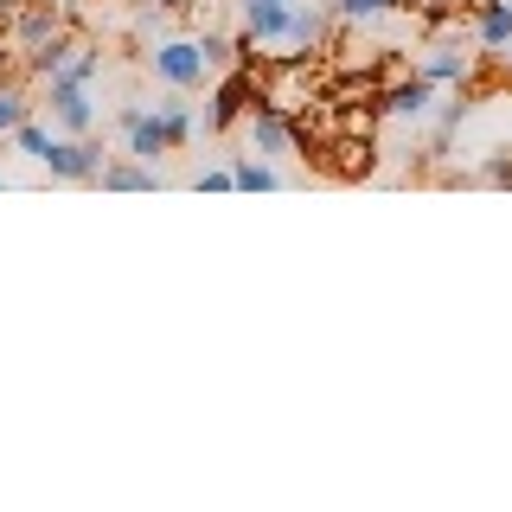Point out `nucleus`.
Segmentation results:
<instances>
[{"label":"nucleus","instance_id":"obj_3","mask_svg":"<svg viewBox=\"0 0 512 512\" xmlns=\"http://www.w3.org/2000/svg\"><path fill=\"white\" fill-rule=\"evenodd\" d=\"M52 180H103V167H109V154H103V141L96 135H52V154L39 160Z\"/></svg>","mask_w":512,"mask_h":512},{"label":"nucleus","instance_id":"obj_11","mask_svg":"<svg viewBox=\"0 0 512 512\" xmlns=\"http://www.w3.org/2000/svg\"><path fill=\"white\" fill-rule=\"evenodd\" d=\"M474 45L487 58H500L512 45V0H474Z\"/></svg>","mask_w":512,"mask_h":512},{"label":"nucleus","instance_id":"obj_16","mask_svg":"<svg viewBox=\"0 0 512 512\" xmlns=\"http://www.w3.org/2000/svg\"><path fill=\"white\" fill-rule=\"evenodd\" d=\"M327 7L346 26H372V20H391V13H410V0H327Z\"/></svg>","mask_w":512,"mask_h":512},{"label":"nucleus","instance_id":"obj_9","mask_svg":"<svg viewBox=\"0 0 512 512\" xmlns=\"http://www.w3.org/2000/svg\"><path fill=\"white\" fill-rule=\"evenodd\" d=\"M384 116H391V122H429V116H436V84L410 71L404 84L384 90Z\"/></svg>","mask_w":512,"mask_h":512},{"label":"nucleus","instance_id":"obj_22","mask_svg":"<svg viewBox=\"0 0 512 512\" xmlns=\"http://www.w3.org/2000/svg\"><path fill=\"white\" fill-rule=\"evenodd\" d=\"M13 52H20V45H13V32L0 26V77H7V64H13Z\"/></svg>","mask_w":512,"mask_h":512},{"label":"nucleus","instance_id":"obj_17","mask_svg":"<svg viewBox=\"0 0 512 512\" xmlns=\"http://www.w3.org/2000/svg\"><path fill=\"white\" fill-rule=\"evenodd\" d=\"M26 116H32V96H26L20 84H7V77H0V141H7Z\"/></svg>","mask_w":512,"mask_h":512},{"label":"nucleus","instance_id":"obj_15","mask_svg":"<svg viewBox=\"0 0 512 512\" xmlns=\"http://www.w3.org/2000/svg\"><path fill=\"white\" fill-rule=\"evenodd\" d=\"M327 26H333V7H301V0H295V20H288V45H295V52H314V45L327 39Z\"/></svg>","mask_w":512,"mask_h":512},{"label":"nucleus","instance_id":"obj_6","mask_svg":"<svg viewBox=\"0 0 512 512\" xmlns=\"http://www.w3.org/2000/svg\"><path fill=\"white\" fill-rule=\"evenodd\" d=\"M416 77H429V84H468V77H474V52H468V45H461V39H436V45H423V58H416Z\"/></svg>","mask_w":512,"mask_h":512},{"label":"nucleus","instance_id":"obj_10","mask_svg":"<svg viewBox=\"0 0 512 512\" xmlns=\"http://www.w3.org/2000/svg\"><path fill=\"white\" fill-rule=\"evenodd\" d=\"M244 7V32L256 45H288V20H295V0H237Z\"/></svg>","mask_w":512,"mask_h":512},{"label":"nucleus","instance_id":"obj_21","mask_svg":"<svg viewBox=\"0 0 512 512\" xmlns=\"http://www.w3.org/2000/svg\"><path fill=\"white\" fill-rule=\"evenodd\" d=\"M480 180H487V186H512V148H493V160L480 167Z\"/></svg>","mask_w":512,"mask_h":512},{"label":"nucleus","instance_id":"obj_1","mask_svg":"<svg viewBox=\"0 0 512 512\" xmlns=\"http://www.w3.org/2000/svg\"><path fill=\"white\" fill-rule=\"evenodd\" d=\"M148 77L160 90H199L212 77V58H205V39H154L148 45Z\"/></svg>","mask_w":512,"mask_h":512},{"label":"nucleus","instance_id":"obj_23","mask_svg":"<svg viewBox=\"0 0 512 512\" xmlns=\"http://www.w3.org/2000/svg\"><path fill=\"white\" fill-rule=\"evenodd\" d=\"M493 64H500V71H506V77H512V45H506V52H500V58H493Z\"/></svg>","mask_w":512,"mask_h":512},{"label":"nucleus","instance_id":"obj_13","mask_svg":"<svg viewBox=\"0 0 512 512\" xmlns=\"http://www.w3.org/2000/svg\"><path fill=\"white\" fill-rule=\"evenodd\" d=\"M231 180H237V192H276L282 186V167H276V160H263V154H231Z\"/></svg>","mask_w":512,"mask_h":512},{"label":"nucleus","instance_id":"obj_7","mask_svg":"<svg viewBox=\"0 0 512 512\" xmlns=\"http://www.w3.org/2000/svg\"><path fill=\"white\" fill-rule=\"evenodd\" d=\"M244 135H250V154H263V160H282L288 154V116H282L276 103H263V96L250 103Z\"/></svg>","mask_w":512,"mask_h":512},{"label":"nucleus","instance_id":"obj_5","mask_svg":"<svg viewBox=\"0 0 512 512\" xmlns=\"http://www.w3.org/2000/svg\"><path fill=\"white\" fill-rule=\"evenodd\" d=\"M250 103H256L250 71H224L218 90H212V109H205V135H224V128H237V122L250 116Z\"/></svg>","mask_w":512,"mask_h":512},{"label":"nucleus","instance_id":"obj_14","mask_svg":"<svg viewBox=\"0 0 512 512\" xmlns=\"http://www.w3.org/2000/svg\"><path fill=\"white\" fill-rule=\"evenodd\" d=\"M154 109H160V122H167V135H173V148H186V141H192V135H199V128H205L199 116H192V103H186V90H167V96H160V103H154Z\"/></svg>","mask_w":512,"mask_h":512},{"label":"nucleus","instance_id":"obj_2","mask_svg":"<svg viewBox=\"0 0 512 512\" xmlns=\"http://www.w3.org/2000/svg\"><path fill=\"white\" fill-rule=\"evenodd\" d=\"M116 128H122V154L148 160V167H160V160L173 154V135H167V122H160L154 103H122L116 109Z\"/></svg>","mask_w":512,"mask_h":512},{"label":"nucleus","instance_id":"obj_8","mask_svg":"<svg viewBox=\"0 0 512 512\" xmlns=\"http://www.w3.org/2000/svg\"><path fill=\"white\" fill-rule=\"evenodd\" d=\"M7 32H13V45H20V58H32V52H45V45H58V39H64V20H58L52 0H39V7H26Z\"/></svg>","mask_w":512,"mask_h":512},{"label":"nucleus","instance_id":"obj_18","mask_svg":"<svg viewBox=\"0 0 512 512\" xmlns=\"http://www.w3.org/2000/svg\"><path fill=\"white\" fill-rule=\"evenodd\" d=\"M52 135H58V128H45V122H32V116H26L7 141H13V148H20L26 160H45V154H52Z\"/></svg>","mask_w":512,"mask_h":512},{"label":"nucleus","instance_id":"obj_12","mask_svg":"<svg viewBox=\"0 0 512 512\" xmlns=\"http://www.w3.org/2000/svg\"><path fill=\"white\" fill-rule=\"evenodd\" d=\"M96 186H103V192H154L160 167H148V160H135V154H109V167H103Z\"/></svg>","mask_w":512,"mask_h":512},{"label":"nucleus","instance_id":"obj_20","mask_svg":"<svg viewBox=\"0 0 512 512\" xmlns=\"http://www.w3.org/2000/svg\"><path fill=\"white\" fill-rule=\"evenodd\" d=\"M429 122H436V135H455V128L468 122V96H448V103H436V116H429Z\"/></svg>","mask_w":512,"mask_h":512},{"label":"nucleus","instance_id":"obj_19","mask_svg":"<svg viewBox=\"0 0 512 512\" xmlns=\"http://www.w3.org/2000/svg\"><path fill=\"white\" fill-rule=\"evenodd\" d=\"M192 192H237L231 160H218V167H199V173H192Z\"/></svg>","mask_w":512,"mask_h":512},{"label":"nucleus","instance_id":"obj_4","mask_svg":"<svg viewBox=\"0 0 512 512\" xmlns=\"http://www.w3.org/2000/svg\"><path fill=\"white\" fill-rule=\"evenodd\" d=\"M45 109H52L58 135H96V96H90V84H45Z\"/></svg>","mask_w":512,"mask_h":512}]
</instances>
